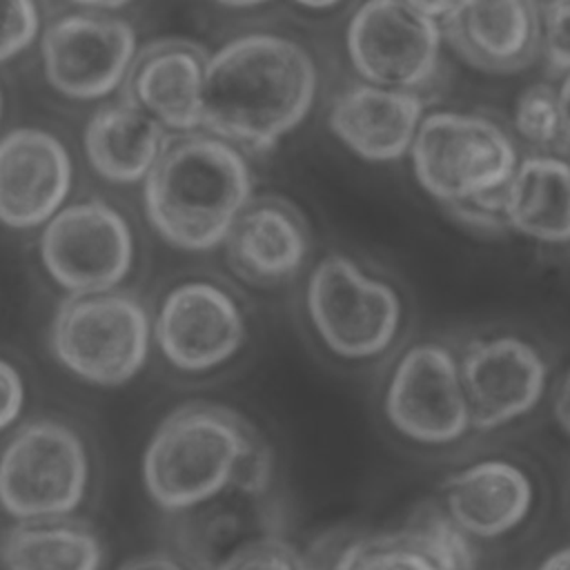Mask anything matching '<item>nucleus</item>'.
<instances>
[{"instance_id": "nucleus-34", "label": "nucleus", "mask_w": 570, "mask_h": 570, "mask_svg": "<svg viewBox=\"0 0 570 570\" xmlns=\"http://www.w3.org/2000/svg\"><path fill=\"white\" fill-rule=\"evenodd\" d=\"M559 102H561V118H563V131H566V145L570 151V73L563 76L559 85Z\"/></svg>"}, {"instance_id": "nucleus-13", "label": "nucleus", "mask_w": 570, "mask_h": 570, "mask_svg": "<svg viewBox=\"0 0 570 570\" xmlns=\"http://www.w3.org/2000/svg\"><path fill=\"white\" fill-rule=\"evenodd\" d=\"M247 336L238 303L218 285L187 281L160 303L154 341L165 361L185 374H205L229 363Z\"/></svg>"}, {"instance_id": "nucleus-9", "label": "nucleus", "mask_w": 570, "mask_h": 570, "mask_svg": "<svg viewBox=\"0 0 570 570\" xmlns=\"http://www.w3.org/2000/svg\"><path fill=\"white\" fill-rule=\"evenodd\" d=\"M443 24L405 0H365L345 29L347 58L363 82L421 91L441 62Z\"/></svg>"}, {"instance_id": "nucleus-20", "label": "nucleus", "mask_w": 570, "mask_h": 570, "mask_svg": "<svg viewBox=\"0 0 570 570\" xmlns=\"http://www.w3.org/2000/svg\"><path fill=\"white\" fill-rule=\"evenodd\" d=\"M441 503L474 539H499L528 519L534 485L521 465L481 459L445 479Z\"/></svg>"}, {"instance_id": "nucleus-32", "label": "nucleus", "mask_w": 570, "mask_h": 570, "mask_svg": "<svg viewBox=\"0 0 570 570\" xmlns=\"http://www.w3.org/2000/svg\"><path fill=\"white\" fill-rule=\"evenodd\" d=\"M120 570H189V568L174 554H147L125 563Z\"/></svg>"}, {"instance_id": "nucleus-18", "label": "nucleus", "mask_w": 570, "mask_h": 570, "mask_svg": "<svg viewBox=\"0 0 570 570\" xmlns=\"http://www.w3.org/2000/svg\"><path fill=\"white\" fill-rule=\"evenodd\" d=\"M207 58L200 47L165 40L145 47L125 82V100L165 129L194 134L203 127Z\"/></svg>"}, {"instance_id": "nucleus-8", "label": "nucleus", "mask_w": 570, "mask_h": 570, "mask_svg": "<svg viewBox=\"0 0 570 570\" xmlns=\"http://www.w3.org/2000/svg\"><path fill=\"white\" fill-rule=\"evenodd\" d=\"M305 305L323 345L347 361L376 358L401 327V298L343 254L323 258L307 281Z\"/></svg>"}, {"instance_id": "nucleus-17", "label": "nucleus", "mask_w": 570, "mask_h": 570, "mask_svg": "<svg viewBox=\"0 0 570 570\" xmlns=\"http://www.w3.org/2000/svg\"><path fill=\"white\" fill-rule=\"evenodd\" d=\"M421 94L356 82L336 94L327 125L356 156L372 163L399 160L410 154L425 118Z\"/></svg>"}, {"instance_id": "nucleus-4", "label": "nucleus", "mask_w": 570, "mask_h": 570, "mask_svg": "<svg viewBox=\"0 0 570 570\" xmlns=\"http://www.w3.org/2000/svg\"><path fill=\"white\" fill-rule=\"evenodd\" d=\"M154 325L145 305L125 292L69 296L49 330L53 358L76 379L120 387L147 363Z\"/></svg>"}, {"instance_id": "nucleus-19", "label": "nucleus", "mask_w": 570, "mask_h": 570, "mask_svg": "<svg viewBox=\"0 0 570 570\" xmlns=\"http://www.w3.org/2000/svg\"><path fill=\"white\" fill-rule=\"evenodd\" d=\"M229 267L247 283L272 287L292 281L309 252L303 216L283 198L252 200L225 238Z\"/></svg>"}, {"instance_id": "nucleus-12", "label": "nucleus", "mask_w": 570, "mask_h": 570, "mask_svg": "<svg viewBox=\"0 0 570 570\" xmlns=\"http://www.w3.org/2000/svg\"><path fill=\"white\" fill-rule=\"evenodd\" d=\"M47 82L73 100H96L125 87L138 58L136 31L127 20L100 13H69L40 38Z\"/></svg>"}, {"instance_id": "nucleus-33", "label": "nucleus", "mask_w": 570, "mask_h": 570, "mask_svg": "<svg viewBox=\"0 0 570 570\" xmlns=\"http://www.w3.org/2000/svg\"><path fill=\"white\" fill-rule=\"evenodd\" d=\"M554 416L559 421V425L570 434V370L563 379V383L557 390L554 396Z\"/></svg>"}, {"instance_id": "nucleus-26", "label": "nucleus", "mask_w": 570, "mask_h": 570, "mask_svg": "<svg viewBox=\"0 0 570 570\" xmlns=\"http://www.w3.org/2000/svg\"><path fill=\"white\" fill-rule=\"evenodd\" d=\"M330 570H439L403 530L367 534L343 546Z\"/></svg>"}, {"instance_id": "nucleus-29", "label": "nucleus", "mask_w": 570, "mask_h": 570, "mask_svg": "<svg viewBox=\"0 0 570 570\" xmlns=\"http://www.w3.org/2000/svg\"><path fill=\"white\" fill-rule=\"evenodd\" d=\"M40 33V13L36 0H4V31L0 45L2 62L27 51Z\"/></svg>"}, {"instance_id": "nucleus-39", "label": "nucleus", "mask_w": 570, "mask_h": 570, "mask_svg": "<svg viewBox=\"0 0 570 570\" xmlns=\"http://www.w3.org/2000/svg\"><path fill=\"white\" fill-rule=\"evenodd\" d=\"M539 2H561V0H539Z\"/></svg>"}, {"instance_id": "nucleus-11", "label": "nucleus", "mask_w": 570, "mask_h": 570, "mask_svg": "<svg viewBox=\"0 0 570 570\" xmlns=\"http://www.w3.org/2000/svg\"><path fill=\"white\" fill-rule=\"evenodd\" d=\"M383 414L394 432L419 445H450L472 428L459 356L441 343L407 347L383 392Z\"/></svg>"}, {"instance_id": "nucleus-38", "label": "nucleus", "mask_w": 570, "mask_h": 570, "mask_svg": "<svg viewBox=\"0 0 570 570\" xmlns=\"http://www.w3.org/2000/svg\"><path fill=\"white\" fill-rule=\"evenodd\" d=\"M298 2L301 7H307V9H330L334 4H338L341 0H294Z\"/></svg>"}, {"instance_id": "nucleus-22", "label": "nucleus", "mask_w": 570, "mask_h": 570, "mask_svg": "<svg viewBox=\"0 0 570 570\" xmlns=\"http://www.w3.org/2000/svg\"><path fill=\"white\" fill-rule=\"evenodd\" d=\"M508 229L537 243L570 240V158L530 154L503 189Z\"/></svg>"}, {"instance_id": "nucleus-31", "label": "nucleus", "mask_w": 570, "mask_h": 570, "mask_svg": "<svg viewBox=\"0 0 570 570\" xmlns=\"http://www.w3.org/2000/svg\"><path fill=\"white\" fill-rule=\"evenodd\" d=\"M405 2L412 4L416 11H421L423 16L443 24L450 18H454L459 11L470 7L474 0H405Z\"/></svg>"}, {"instance_id": "nucleus-23", "label": "nucleus", "mask_w": 570, "mask_h": 570, "mask_svg": "<svg viewBox=\"0 0 570 570\" xmlns=\"http://www.w3.org/2000/svg\"><path fill=\"white\" fill-rule=\"evenodd\" d=\"M4 570H102L100 534L76 519L13 521L2 534Z\"/></svg>"}, {"instance_id": "nucleus-2", "label": "nucleus", "mask_w": 570, "mask_h": 570, "mask_svg": "<svg viewBox=\"0 0 570 570\" xmlns=\"http://www.w3.org/2000/svg\"><path fill=\"white\" fill-rule=\"evenodd\" d=\"M249 203L252 171L245 156L214 134L169 140L142 180L149 225L167 245L185 252L225 245Z\"/></svg>"}, {"instance_id": "nucleus-25", "label": "nucleus", "mask_w": 570, "mask_h": 570, "mask_svg": "<svg viewBox=\"0 0 570 570\" xmlns=\"http://www.w3.org/2000/svg\"><path fill=\"white\" fill-rule=\"evenodd\" d=\"M512 127L517 136L534 149V154H559L568 151L559 87L550 82H537L525 87L512 111Z\"/></svg>"}, {"instance_id": "nucleus-15", "label": "nucleus", "mask_w": 570, "mask_h": 570, "mask_svg": "<svg viewBox=\"0 0 570 570\" xmlns=\"http://www.w3.org/2000/svg\"><path fill=\"white\" fill-rule=\"evenodd\" d=\"M73 180L67 147L49 131L18 127L0 142V218L11 229L45 227Z\"/></svg>"}, {"instance_id": "nucleus-24", "label": "nucleus", "mask_w": 570, "mask_h": 570, "mask_svg": "<svg viewBox=\"0 0 570 570\" xmlns=\"http://www.w3.org/2000/svg\"><path fill=\"white\" fill-rule=\"evenodd\" d=\"M407 539L439 570H476L479 550L474 537L468 534L443 508V503H421L401 528Z\"/></svg>"}, {"instance_id": "nucleus-6", "label": "nucleus", "mask_w": 570, "mask_h": 570, "mask_svg": "<svg viewBox=\"0 0 570 570\" xmlns=\"http://www.w3.org/2000/svg\"><path fill=\"white\" fill-rule=\"evenodd\" d=\"M419 185L439 203L456 205L503 191L519 154L494 120L463 111H432L410 149Z\"/></svg>"}, {"instance_id": "nucleus-30", "label": "nucleus", "mask_w": 570, "mask_h": 570, "mask_svg": "<svg viewBox=\"0 0 570 570\" xmlns=\"http://www.w3.org/2000/svg\"><path fill=\"white\" fill-rule=\"evenodd\" d=\"M0 387H2L0 428L11 430V425L20 419L27 392H24V381H22L20 370L9 361L0 363Z\"/></svg>"}, {"instance_id": "nucleus-5", "label": "nucleus", "mask_w": 570, "mask_h": 570, "mask_svg": "<svg viewBox=\"0 0 570 570\" xmlns=\"http://www.w3.org/2000/svg\"><path fill=\"white\" fill-rule=\"evenodd\" d=\"M82 436L58 419H29L13 428L0 459V501L13 521L71 519L89 490Z\"/></svg>"}, {"instance_id": "nucleus-7", "label": "nucleus", "mask_w": 570, "mask_h": 570, "mask_svg": "<svg viewBox=\"0 0 570 570\" xmlns=\"http://www.w3.org/2000/svg\"><path fill=\"white\" fill-rule=\"evenodd\" d=\"M169 517L174 557L189 570H216L240 546L267 534H285L269 448L263 443L225 492Z\"/></svg>"}, {"instance_id": "nucleus-28", "label": "nucleus", "mask_w": 570, "mask_h": 570, "mask_svg": "<svg viewBox=\"0 0 570 570\" xmlns=\"http://www.w3.org/2000/svg\"><path fill=\"white\" fill-rule=\"evenodd\" d=\"M541 56L552 76L570 73V0L541 2Z\"/></svg>"}, {"instance_id": "nucleus-10", "label": "nucleus", "mask_w": 570, "mask_h": 570, "mask_svg": "<svg viewBox=\"0 0 570 570\" xmlns=\"http://www.w3.org/2000/svg\"><path fill=\"white\" fill-rule=\"evenodd\" d=\"M38 252L51 281L69 296L105 294L131 272L134 236L118 209L91 198L62 207L42 227Z\"/></svg>"}, {"instance_id": "nucleus-27", "label": "nucleus", "mask_w": 570, "mask_h": 570, "mask_svg": "<svg viewBox=\"0 0 570 570\" xmlns=\"http://www.w3.org/2000/svg\"><path fill=\"white\" fill-rule=\"evenodd\" d=\"M216 570H316V566L285 534H267L234 550Z\"/></svg>"}, {"instance_id": "nucleus-37", "label": "nucleus", "mask_w": 570, "mask_h": 570, "mask_svg": "<svg viewBox=\"0 0 570 570\" xmlns=\"http://www.w3.org/2000/svg\"><path fill=\"white\" fill-rule=\"evenodd\" d=\"M223 7H229V9H249V7H258V4H265L269 0H214Z\"/></svg>"}, {"instance_id": "nucleus-1", "label": "nucleus", "mask_w": 570, "mask_h": 570, "mask_svg": "<svg viewBox=\"0 0 570 570\" xmlns=\"http://www.w3.org/2000/svg\"><path fill=\"white\" fill-rule=\"evenodd\" d=\"M316 89V62L301 42L267 31L236 36L207 58L203 129L267 151L305 120Z\"/></svg>"}, {"instance_id": "nucleus-14", "label": "nucleus", "mask_w": 570, "mask_h": 570, "mask_svg": "<svg viewBox=\"0 0 570 570\" xmlns=\"http://www.w3.org/2000/svg\"><path fill=\"white\" fill-rule=\"evenodd\" d=\"M472 428L490 432L530 414L548 383L541 352L510 334L474 338L459 356Z\"/></svg>"}, {"instance_id": "nucleus-21", "label": "nucleus", "mask_w": 570, "mask_h": 570, "mask_svg": "<svg viewBox=\"0 0 570 570\" xmlns=\"http://www.w3.org/2000/svg\"><path fill=\"white\" fill-rule=\"evenodd\" d=\"M167 145L165 127L127 100L96 109L82 129L87 163L118 185L145 180Z\"/></svg>"}, {"instance_id": "nucleus-3", "label": "nucleus", "mask_w": 570, "mask_h": 570, "mask_svg": "<svg viewBox=\"0 0 570 570\" xmlns=\"http://www.w3.org/2000/svg\"><path fill=\"white\" fill-rule=\"evenodd\" d=\"M261 445L247 421L225 405H178L145 445L142 488L167 517L187 512L225 492Z\"/></svg>"}, {"instance_id": "nucleus-35", "label": "nucleus", "mask_w": 570, "mask_h": 570, "mask_svg": "<svg viewBox=\"0 0 570 570\" xmlns=\"http://www.w3.org/2000/svg\"><path fill=\"white\" fill-rule=\"evenodd\" d=\"M537 570H570V543L548 554Z\"/></svg>"}, {"instance_id": "nucleus-36", "label": "nucleus", "mask_w": 570, "mask_h": 570, "mask_svg": "<svg viewBox=\"0 0 570 570\" xmlns=\"http://www.w3.org/2000/svg\"><path fill=\"white\" fill-rule=\"evenodd\" d=\"M71 2L85 9H122L131 0H71Z\"/></svg>"}, {"instance_id": "nucleus-16", "label": "nucleus", "mask_w": 570, "mask_h": 570, "mask_svg": "<svg viewBox=\"0 0 570 570\" xmlns=\"http://www.w3.org/2000/svg\"><path fill=\"white\" fill-rule=\"evenodd\" d=\"M448 45L485 73H517L541 56L539 0H474L443 22Z\"/></svg>"}]
</instances>
